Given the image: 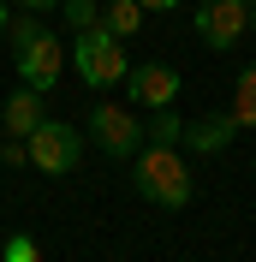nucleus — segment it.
Returning <instances> with one entry per match:
<instances>
[{"instance_id": "1", "label": "nucleus", "mask_w": 256, "mask_h": 262, "mask_svg": "<svg viewBox=\"0 0 256 262\" xmlns=\"http://www.w3.org/2000/svg\"><path fill=\"white\" fill-rule=\"evenodd\" d=\"M131 185L143 203H161V209H185L191 203V167L173 143H149L131 155Z\"/></svg>"}, {"instance_id": "2", "label": "nucleus", "mask_w": 256, "mask_h": 262, "mask_svg": "<svg viewBox=\"0 0 256 262\" xmlns=\"http://www.w3.org/2000/svg\"><path fill=\"white\" fill-rule=\"evenodd\" d=\"M72 66H78V78L90 83V90H108V83H125L131 60L119 54V36L113 30H78V42H72Z\"/></svg>"}, {"instance_id": "3", "label": "nucleus", "mask_w": 256, "mask_h": 262, "mask_svg": "<svg viewBox=\"0 0 256 262\" xmlns=\"http://www.w3.org/2000/svg\"><path fill=\"white\" fill-rule=\"evenodd\" d=\"M24 155H30V167H42V173L66 179V173L83 161V137L66 125V119H42V125L24 137Z\"/></svg>"}, {"instance_id": "4", "label": "nucleus", "mask_w": 256, "mask_h": 262, "mask_svg": "<svg viewBox=\"0 0 256 262\" xmlns=\"http://www.w3.org/2000/svg\"><path fill=\"white\" fill-rule=\"evenodd\" d=\"M12 60H18V83H24V90H42V96H48L54 83H60V72H66V42L42 30V36L30 42V48H18Z\"/></svg>"}, {"instance_id": "5", "label": "nucleus", "mask_w": 256, "mask_h": 262, "mask_svg": "<svg viewBox=\"0 0 256 262\" xmlns=\"http://www.w3.org/2000/svg\"><path fill=\"white\" fill-rule=\"evenodd\" d=\"M90 137H96L108 155H137L143 149V119L131 114V107H90Z\"/></svg>"}, {"instance_id": "6", "label": "nucleus", "mask_w": 256, "mask_h": 262, "mask_svg": "<svg viewBox=\"0 0 256 262\" xmlns=\"http://www.w3.org/2000/svg\"><path fill=\"white\" fill-rule=\"evenodd\" d=\"M244 24H250V12H244V0H203V12H197V36H203L208 48H239Z\"/></svg>"}, {"instance_id": "7", "label": "nucleus", "mask_w": 256, "mask_h": 262, "mask_svg": "<svg viewBox=\"0 0 256 262\" xmlns=\"http://www.w3.org/2000/svg\"><path fill=\"white\" fill-rule=\"evenodd\" d=\"M125 90H131L137 107H173V101H179V72L161 66V60H143V66L125 72Z\"/></svg>"}, {"instance_id": "8", "label": "nucleus", "mask_w": 256, "mask_h": 262, "mask_svg": "<svg viewBox=\"0 0 256 262\" xmlns=\"http://www.w3.org/2000/svg\"><path fill=\"white\" fill-rule=\"evenodd\" d=\"M232 131H239L232 114H203V119H191V125L179 131V143L191 149V155H221V149L232 143Z\"/></svg>"}, {"instance_id": "9", "label": "nucleus", "mask_w": 256, "mask_h": 262, "mask_svg": "<svg viewBox=\"0 0 256 262\" xmlns=\"http://www.w3.org/2000/svg\"><path fill=\"white\" fill-rule=\"evenodd\" d=\"M0 119H6V131H12L18 143H24V137H30V131L42 125V119H48V114H42V90H24V83H18V90H12V101H6V114H0Z\"/></svg>"}, {"instance_id": "10", "label": "nucleus", "mask_w": 256, "mask_h": 262, "mask_svg": "<svg viewBox=\"0 0 256 262\" xmlns=\"http://www.w3.org/2000/svg\"><path fill=\"white\" fill-rule=\"evenodd\" d=\"M108 12H101V30H113V36H131L137 24H143V6L137 0H101Z\"/></svg>"}, {"instance_id": "11", "label": "nucleus", "mask_w": 256, "mask_h": 262, "mask_svg": "<svg viewBox=\"0 0 256 262\" xmlns=\"http://www.w3.org/2000/svg\"><path fill=\"white\" fill-rule=\"evenodd\" d=\"M179 131H185V119H179L173 107H149V125H143L149 143H179Z\"/></svg>"}, {"instance_id": "12", "label": "nucleus", "mask_w": 256, "mask_h": 262, "mask_svg": "<svg viewBox=\"0 0 256 262\" xmlns=\"http://www.w3.org/2000/svg\"><path fill=\"white\" fill-rule=\"evenodd\" d=\"M232 119L239 125H256V66L239 78V90H232Z\"/></svg>"}, {"instance_id": "13", "label": "nucleus", "mask_w": 256, "mask_h": 262, "mask_svg": "<svg viewBox=\"0 0 256 262\" xmlns=\"http://www.w3.org/2000/svg\"><path fill=\"white\" fill-rule=\"evenodd\" d=\"M66 24L72 30H96L101 24V0H66Z\"/></svg>"}, {"instance_id": "14", "label": "nucleus", "mask_w": 256, "mask_h": 262, "mask_svg": "<svg viewBox=\"0 0 256 262\" xmlns=\"http://www.w3.org/2000/svg\"><path fill=\"white\" fill-rule=\"evenodd\" d=\"M36 36H42V18H36V12H18V24H12V54L30 48Z\"/></svg>"}, {"instance_id": "15", "label": "nucleus", "mask_w": 256, "mask_h": 262, "mask_svg": "<svg viewBox=\"0 0 256 262\" xmlns=\"http://www.w3.org/2000/svg\"><path fill=\"white\" fill-rule=\"evenodd\" d=\"M0 250H6V256H0V262H42V250H36L30 238H24V232H12V238H6V245H0Z\"/></svg>"}, {"instance_id": "16", "label": "nucleus", "mask_w": 256, "mask_h": 262, "mask_svg": "<svg viewBox=\"0 0 256 262\" xmlns=\"http://www.w3.org/2000/svg\"><path fill=\"white\" fill-rule=\"evenodd\" d=\"M0 161H6V167H24V161H30V155H24V143H18V137H12V143L0 149Z\"/></svg>"}, {"instance_id": "17", "label": "nucleus", "mask_w": 256, "mask_h": 262, "mask_svg": "<svg viewBox=\"0 0 256 262\" xmlns=\"http://www.w3.org/2000/svg\"><path fill=\"white\" fill-rule=\"evenodd\" d=\"M60 0H18V12H54Z\"/></svg>"}, {"instance_id": "18", "label": "nucleus", "mask_w": 256, "mask_h": 262, "mask_svg": "<svg viewBox=\"0 0 256 262\" xmlns=\"http://www.w3.org/2000/svg\"><path fill=\"white\" fill-rule=\"evenodd\" d=\"M143 12H167V6H179V0H137Z\"/></svg>"}, {"instance_id": "19", "label": "nucleus", "mask_w": 256, "mask_h": 262, "mask_svg": "<svg viewBox=\"0 0 256 262\" xmlns=\"http://www.w3.org/2000/svg\"><path fill=\"white\" fill-rule=\"evenodd\" d=\"M0 30H6V0H0Z\"/></svg>"}, {"instance_id": "20", "label": "nucleus", "mask_w": 256, "mask_h": 262, "mask_svg": "<svg viewBox=\"0 0 256 262\" xmlns=\"http://www.w3.org/2000/svg\"><path fill=\"white\" fill-rule=\"evenodd\" d=\"M244 12H250V18H256V0H244Z\"/></svg>"}]
</instances>
